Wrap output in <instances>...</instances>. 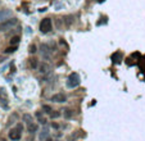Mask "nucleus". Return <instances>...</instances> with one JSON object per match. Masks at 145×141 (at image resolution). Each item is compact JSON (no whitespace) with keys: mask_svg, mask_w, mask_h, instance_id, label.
<instances>
[{"mask_svg":"<svg viewBox=\"0 0 145 141\" xmlns=\"http://www.w3.org/2000/svg\"><path fill=\"white\" fill-rule=\"evenodd\" d=\"M12 17V10L10 9H1L0 10V21H5Z\"/></svg>","mask_w":145,"mask_h":141,"instance_id":"8","label":"nucleus"},{"mask_svg":"<svg viewBox=\"0 0 145 141\" xmlns=\"http://www.w3.org/2000/svg\"><path fill=\"white\" fill-rule=\"evenodd\" d=\"M80 84H81V78L78 76V73H71L68 80H67V87L68 88H76Z\"/></svg>","mask_w":145,"mask_h":141,"instance_id":"1","label":"nucleus"},{"mask_svg":"<svg viewBox=\"0 0 145 141\" xmlns=\"http://www.w3.org/2000/svg\"><path fill=\"white\" fill-rule=\"evenodd\" d=\"M39 122L41 123V124H46V118H39Z\"/></svg>","mask_w":145,"mask_h":141,"instance_id":"24","label":"nucleus"},{"mask_svg":"<svg viewBox=\"0 0 145 141\" xmlns=\"http://www.w3.org/2000/svg\"><path fill=\"white\" fill-rule=\"evenodd\" d=\"M0 100H1V103H0V104H1V107L4 109H8V95H6L4 88L0 90Z\"/></svg>","mask_w":145,"mask_h":141,"instance_id":"4","label":"nucleus"},{"mask_svg":"<svg viewBox=\"0 0 145 141\" xmlns=\"http://www.w3.org/2000/svg\"><path fill=\"white\" fill-rule=\"evenodd\" d=\"M17 25V18H10V19H5L0 23V31H8L12 27Z\"/></svg>","mask_w":145,"mask_h":141,"instance_id":"2","label":"nucleus"},{"mask_svg":"<svg viewBox=\"0 0 145 141\" xmlns=\"http://www.w3.org/2000/svg\"><path fill=\"white\" fill-rule=\"evenodd\" d=\"M121 60H122V53H119V51H117V53H114L113 55H112V62L113 63H121Z\"/></svg>","mask_w":145,"mask_h":141,"instance_id":"10","label":"nucleus"},{"mask_svg":"<svg viewBox=\"0 0 145 141\" xmlns=\"http://www.w3.org/2000/svg\"><path fill=\"white\" fill-rule=\"evenodd\" d=\"M21 137H22V133H21L17 128H12V130L9 131V139H10V140L18 141V140H21Z\"/></svg>","mask_w":145,"mask_h":141,"instance_id":"5","label":"nucleus"},{"mask_svg":"<svg viewBox=\"0 0 145 141\" xmlns=\"http://www.w3.org/2000/svg\"><path fill=\"white\" fill-rule=\"evenodd\" d=\"M19 36H14V37H12V40H10V45L12 46H16L17 45V44L19 42Z\"/></svg>","mask_w":145,"mask_h":141,"instance_id":"16","label":"nucleus"},{"mask_svg":"<svg viewBox=\"0 0 145 141\" xmlns=\"http://www.w3.org/2000/svg\"><path fill=\"white\" fill-rule=\"evenodd\" d=\"M81 136H85V132H83V131H77L74 135H72L71 141H76V140H77L78 137H81Z\"/></svg>","mask_w":145,"mask_h":141,"instance_id":"14","label":"nucleus"},{"mask_svg":"<svg viewBox=\"0 0 145 141\" xmlns=\"http://www.w3.org/2000/svg\"><path fill=\"white\" fill-rule=\"evenodd\" d=\"M16 50H17V46H10V48H8V49H5L4 53H5V54H10V53H14Z\"/></svg>","mask_w":145,"mask_h":141,"instance_id":"19","label":"nucleus"},{"mask_svg":"<svg viewBox=\"0 0 145 141\" xmlns=\"http://www.w3.org/2000/svg\"><path fill=\"white\" fill-rule=\"evenodd\" d=\"M28 51H30V53H31V54L36 53V51H37V50H36V45H34V44H32V45L30 46V50H28Z\"/></svg>","mask_w":145,"mask_h":141,"instance_id":"22","label":"nucleus"},{"mask_svg":"<svg viewBox=\"0 0 145 141\" xmlns=\"http://www.w3.org/2000/svg\"><path fill=\"white\" fill-rule=\"evenodd\" d=\"M39 69H40V73H42V75H46V73L50 72L51 67H50V64H48V63H41L40 67H39Z\"/></svg>","mask_w":145,"mask_h":141,"instance_id":"9","label":"nucleus"},{"mask_svg":"<svg viewBox=\"0 0 145 141\" xmlns=\"http://www.w3.org/2000/svg\"><path fill=\"white\" fill-rule=\"evenodd\" d=\"M50 53H51V50L49 49V46L46 45V44H42L41 45V55L44 59H49L50 58Z\"/></svg>","mask_w":145,"mask_h":141,"instance_id":"7","label":"nucleus"},{"mask_svg":"<svg viewBox=\"0 0 145 141\" xmlns=\"http://www.w3.org/2000/svg\"><path fill=\"white\" fill-rule=\"evenodd\" d=\"M50 117H51V119H55V118L60 117V112H51L50 113Z\"/></svg>","mask_w":145,"mask_h":141,"instance_id":"20","label":"nucleus"},{"mask_svg":"<svg viewBox=\"0 0 145 141\" xmlns=\"http://www.w3.org/2000/svg\"><path fill=\"white\" fill-rule=\"evenodd\" d=\"M16 128H17V130H18V131H19L21 133H22V132H23V126H22L21 123H18V124L16 126Z\"/></svg>","mask_w":145,"mask_h":141,"instance_id":"23","label":"nucleus"},{"mask_svg":"<svg viewBox=\"0 0 145 141\" xmlns=\"http://www.w3.org/2000/svg\"><path fill=\"white\" fill-rule=\"evenodd\" d=\"M37 124H35V123H31V124H27V130H28V132L30 133H34V132H36L37 131Z\"/></svg>","mask_w":145,"mask_h":141,"instance_id":"15","label":"nucleus"},{"mask_svg":"<svg viewBox=\"0 0 145 141\" xmlns=\"http://www.w3.org/2000/svg\"><path fill=\"white\" fill-rule=\"evenodd\" d=\"M30 64H31V67H32L34 69H35V68H37V59H32Z\"/></svg>","mask_w":145,"mask_h":141,"instance_id":"21","label":"nucleus"},{"mask_svg":"<svg viewBox=\"0 0 145 141\" xmlns=\"http://www.w3.org/2000/svg\"><path fill=\"white\" fill-rule=\"evenodd\" d=\"M98 1H99V3H104V1H105V0H98Z\"/></svg>","mask_w":145,"mask_h":141,"instance_id":"29","label":"nucleus"},{"mask_svg":"<svg viewBox=\"0 0 145 141\" xmlns=\"http://www.w3.org/2000/svg\"><path fill=\"white\" fill-rule=\"evenodd\" d=\"M59 42H60V45H64V46H66V48L68 49V45H67V42H66V41H64L63 39H60V41H59Z\"/></svg>","mask_w":145,"mask_h":141,"instance_id":"25","label":"nucleus"},{"mask_svg":"<svg viewBox=\"0 0 145 141\" xmlns=\"http://www.w3.org/2000/svg\"><path fill=\"white\" fill-rule=\"evenodd\" d=\"M63 117L66 118V119H71V118H72V110L70 108H66L63 110Z\"/></svg>","mask_w":145,"mask_h":141,"instance_id":"12","label":"nucleus"},{"mask_svg":"<svg viewBox=\"0 0 145 141\" xmlns=\"http://www.w3.org/2000/svg\"><path fill=\"white\" fill-rule=\"evenodd\" d=\"M45 141H53L51 139H46V140H45Z\"/></svg>","mask_w":145,"mask_h":141,"instance_id":"30","label":"nucleus"},{"mask_svg":"<svg viewBox=\"0 0 145 141\" xmlns=\"http://www.w3.org/2000/svg\"><path fill=\"white\" fill-rule=\"evenodd\" d=\"M64 22H66V25H67V26H71V25H72V22H73V17H72V16H67V17H64Z\"/></svg>","mask_w":145,"mask_h":141,"instance_id":"18","label":"nucleus"},{"mask_svg":"<svg viewBox=\"0 0 145 141\" xmlns=\"http://www.w3.org/2000/svg\"><path fill=\"white\" fill-rule=\"evenodd\" d=\"M46 139H49V131H48V128H44L42 132L40 133V140L41 141H45Z\"/></svg>","mask_w":145,"mask_h":141,"instance_id":"11","label":"nucleus"},{"mask_svg":"<svg viewBox=\"0 0 145 141\" xmlns=\"http://www.w3.org/2000/svg\"><path fill=\"white\" fill-rule=\"evenodd\" d=\"M67 100L66 95L62 94V92H58V94H54L51 96V101H55V103H64Z\"/></svg>","mask_w":145,"mask_h":141,"instance_id":"6","label":"nucleus"},{"mask_svg":"<svg viewBox=\"0 0 145 141\" xmlns=\"http://www.w3.org/2000/svg\"><path fill=\"white\" fill-rule=\"evenodd\" d=\"M42 112H44V113L50 114V113L53 112V108H51L50 105H42Z\"/></svg>","mask_w":145,"mask_h":141,"instance_id":"17","label":"nucleus"},{"mask_svg":"<svg viewBox=\"0 0 145 141\" xmlns=\"http://www.w3.org/2000/svg\"><path fill=\"white\" fill-rule=\"evenodd\" d=\"M51 19L50 18H44L40 23V31L42 33H48L50 29H51Z\"/></svg>","mask_w":145,"mask_h":141,"instance_id":"3","label":"nucleus"},{"mask_svg":"<svg viewBox=\"0 0 145 141\" xmlns=\"http://www.w3.org/2000/svg\"><path fill=\"white\" fill-rule=\"evenodd\" d=\"M4 60H5V59H4V58H0V63H3Z\"/></svg>","mask_w":145,"mask_h":141,"instance_id":"28","label":"nucleus"},{"mask_svg":"<svg viewBox=\"0 0 145 141\" xmlns=\"http://www.w3.org/2000/svg\"><path fill=\"white\" fill-rule=\"evenodd\" d=\"M23 121L27 123V124H31V123H34V121H32V115L31 114H28V113H26V114H23Z\"/></svg>","mask_w":145,"mask_h":141,"instance_id":"13","label":"nucleus"},{"mask_svg":"<svg viewBox=\"0 0 145 141\" xmlns=\"http://www.w3.org/2000/svg\"><path fill=\"white\" fill-rule=\"evenodd\" d=\"M36 117H39V118H41V112H37V113H36Z\"/></svg>","mask_w":145,"mask_h":141,"instance_id":"27","label":"nucleus"},{"mask_svg":"<svg viewBox=\"0 0 145 141\" xmlns=\"http://www.w3.org/2000/svg\"><path fill=\"white\" fill-rule=\"evenodd\" d=\"M51 127H53V128H55V130H57V128H59V126H58L57 123H51Z\"/></svg>","mask_w":145,"mask_h":141,"instance_id":"26","label":"nucleus"}]
</instances>
